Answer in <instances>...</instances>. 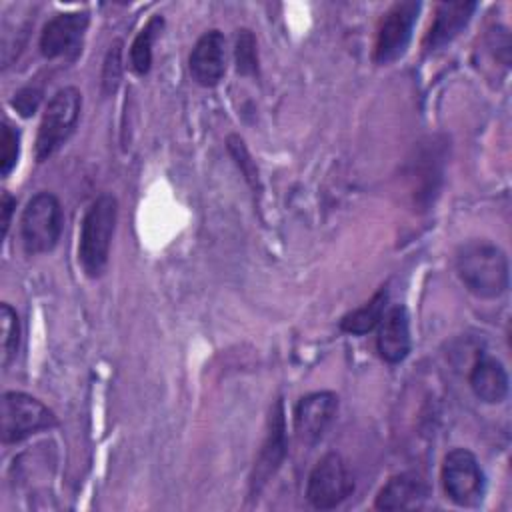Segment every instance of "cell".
Instances as JSON below:
<instances>
[{"label": "cell", "mask_w": 512, "mask_h": 512, "mask_svg": "<svg viewBox=\"0 0 512 512\" xmlns=\"http://www.w3.org/2000/svg\"><path fill=\"white\" fill-rule=\"evenodd\" d=\"M456 274L466 290L482 300L500 298L510 286L506 252L490 240H468L456 250Z\"/></svg>", "instance_id": "obj_1"}, {"label": "cell", "mask_w": 512, "mask_h": 512, "mask_svg": "<svg viewBox=\"0 0 512 512\" xmlns=\"http://www.w3.org/2000/svg\"><path fill=\"white\" fill-rule=\"evenodd\" d=\"M116 220L118 202L108 192L92 200L84 212L78 240V262L88 278H100L108 266Z\"/></svg>", "instance_id": "obj_2"}, {"label": "cell", "mask_w": 512, "mask_h": 512, "mask_svg": "<svg viewBox=\"0 0 512 512\" xmlns=\"http://www.w3.org/2000/svg\"><path fill=\"white\" fill-rule=\"evenodd\" d=\"M80 110L82 94L78 88L64 86L54 92L46 104L34 142V156L38 162L48 160L66 144V140L76 130Z\"/></svg>", "instance_id": "obj_3"}, {"label": "cell", "mask_w": 512, "mask_h": 512, "mask_svg": "<svg viewBox=\"0 0 512 512\" xmlns=\"http://www.w3.org/2000/svg\"><path fill=\"white\" fill-rule=\"evenodd\" d=\"M62 206L52 192L34 194L20 216V240L28 254L54 250L62 234Z\"/></svg>", "instance_id": "obj_4"}, {"label": "cell", "mask_w": 512, "mask_h": 512, "mask_svg": "<svg viewBox=\"0 0 512 512\" xmlns=\"http://www.w3.org/2000/svg\"><path fill=\"white\" fill-rule=\"evenodd\" d=\"M56 426L54 412L24 392H4L0 400V436L4 444H16L24 438Z\"/></svg>", "instance_id": "obj_5"}, {"label": "cell", "mask_w": 512, "mask_h": 512, "mask_svg": "<svg viewBox=\"0 0 512 512\" xmlns=\"http://www.w3.org/2000/svg\"><path fill=\"white\" fill-rule=\"evenodd\" d=\"M440 480L446 498L456 506L472 508L484 498L486 478L478 458L468 448H454L444 456Z\"/></svg>", "instance_id": "obj_6"}, {"label": "cell", "mask_w": 512, "mask_h": 512, "mask_svg": "<svg viewBox=\"0 0 512 512\" xmlns=\"http://www.w3.org/2000/svg\"><path fill=\"white\" fill-rule=\"evenodd\" d=\"M354 492V478L338 452L324 454L306 482V500L316 510H332Z\"/></svg>", "instance_id": "obj_7"}, {"label": "cell", "mask_w": 512, "mask_h": 512, "mask_svg": "<svg viewBox=\"0 0 512 512\" xmlns=\"http://www.w3.org/2000/svg\"><path fill=\"white\" fill-rule=\"evenodd\" d=\"M420 2L402 0L392 4L380 20L376 44H374V62L380 66L396 62L408 48L412 30L418 22Z\"/></svg>", "instance_id": "obj_8"}, {"label": "cell", "mask_w": 512, "mask_h": 512, "mask_svg": "<svg viewBox=\"0 0 512 512\" xmlns=\"http://www.w3.org/2000/svg\"><path fill=\"white\" fill-rule=\"evenodd\" d=\"M288 452V438H286V412L284 402L278 398L268 416V430L264 442L258 450L254 460L252 476H250V496L256 498L264 486L274 478L280 470Z\"/></svg>", "instance_id": "obj_9"}, {"label": "cell", "mask_w": 512, "mask_h": 512, "mask_svg": "<svg viewBox=\"0 0 512 512\" xmlns=\"http://www.w3.org/2000/svg\"><path fill=\"white\" fill-rule=\"evenodd\" d=\"M88 12H60L54 14L42 28L38 48L44 58L76 56L82 46L84 32L88 28Z\"/></svg>", "instance_id": "obj_10"}, {"label": "cell", "mask_w": 512, "mask_h": 512, "mask_svg": "<svg viewBox=\"0 0 512 512\" xmlns=\"http://www.w3.org/2000/svg\"><path fill=\"white\" fill-rule=\"evenodd\" d=\"M338 410V396L330 390L302 396L294 408V430L300 442L312 446L330 428Z\"/></svg>", "instance_id": "obj_11"}, {"label": "cell", "mask_w": 512, "mask_h": 512, "mask_svg": "<svg viewBox=\"0 0 512 512\" xmlns=\"http://www.w3.org/2000/svg\"><path fill=\"white\" fill-rule=\"evenodd\" d=\"M188 70L192 80L204 88H212L222 80L226 72V40L220 30H208L196 40L188 56Z\"/></svg>", "instance_id": "obj_12"}, {"label": "cell", "mask_w": 512, "mask_h": 512, "mask_svg": "<svg viewBox=\"0 0 512 512\" xmlns=\"http://www.w3.org/2000/svg\"><path fill=\"white\" fill-rule=\"evenodd\" d=\"M410 348V316L406 306L396 304L384 312L378 324L376 350L388 364H400L410 354Z\"/></svg>", "instance_id": "obj_13"}, {"label": "cell", "mask_w": 512, "mask_h": 512, "mask_svg": "<svg viewBox=\"0 0 512 512\" xmlns=\"http://www.w3.org/2000/svg\"><path fill=\"white\" fill-rule=\"evenodd\" d=\"M476 8V2H440L424 36L426 52H434L450 44L468 26Z\"/></svg>", "instance_id": "obj_14"}, {"label": "cell", "mask_w": 512, "mask_h": 512, "mask_svg": "<svg viewBox=\"0 0 512 512\" xmlns=\"http://www.w3.org/2000/svg\"><path fill=\"white\" fill-rule=\"evenodd\" d=\"M428 498L426 482L410 472L396 474L378 490L374 506L378 510H414L422 508Z\"/></svg>", "instance_id": "obj_15"}, {"label": "cell", "mask_w": 512, "mask_h": 512, "mask_svg": "<svg viewBox=\"0 0 512 512\" xmlns=\"http://www.w3.org/2000/svg\"><path fill=\"white\" fill-rule=\"evenodd\" d=\"M474 396L486 404H500L508 396V372L500 360L480 354L468 374Z\"/></svg>", "instance_id": "obj_16"}, {"label": "cell", "mask_w": 512, "mask_h": 512, "mask_svg": "<svg viewBox=\"0 0 512 512\" xmlns=\"http://www.w3.org/2000/svg\"><path fill=\"white\" fill-rule=\"evenodd\" d=\"M386 302H388V290L380 288L368 302L358 306L356 310L344 314L340 318V330L346 334L362 336L378 328L384 312H386Z\"/></svg>", "instance_id": "obj_17"}, {"label": "cell", "mask_w": 512, "mask_h": 512, "mask_svg": "<svg viewBox=\"0 0 512 512\" xmlns=\"http://www.w3.org/2000/svg\"><path fill=\"white\" fill-rule=\"evenodd\" d=\"M162 28H164V18L156 14V16H152L146 22V26L132 40L128 64H130L134 74L144 76V74L150 72V66H152V46H154V40L158 38V34L162 32Z\"/></svg>", "instance_id": "obj_18"}, {"label": "cell", "mask_w": 512, "mask_h": 512, "mask_svg": "<svg viewBox=\"0 0 512 512\" xmlns=\"http://www.w3.org/2000/svg\"><path fill=\"white\" fill-rule=\"evenodd\" d=\"M0 324H2V366L8 368L20 346V320L16 310L10 304L0 306Z\"/></svg>", "instance_id": "obj_19"}, {"label": "cell", "mask_w": 512, "mask_h": 512, "mask_svg": "<svg viewBox=\"0 0 512 512\" xmlns=\"http://www.w3.org/2000/svg\"><path fill=\"white\" fill-rule=\"evenodd\" d=\"M234 58H236V72L242 76H254L258 74V50H256V38L250 30H238L236 46H234Z\"/></svg>", "instance_id": "obj_20"}, {"label": "cell", "mask_w": 512, "mask_h": 512, "mask_svg": "<svg viewBox=\"0 0 512 512\" xmlns=\"http://www.w3.org/2000/svg\"><path fill=\"white\" fill-rule=\"evenodd\" d=\"M20 156V134L10 122H2L0 130V172L8 176Z\"/></svg>", "instance_id": "obj_21"}, {"label": "cell", "mask_w": 512, "mask_h": 512, "mask_svg": "<svg viewBox=\"0 0 512 512\" xmlns=\"http://www.w3.org/2000/svg\"><path fill=\"white\" fill-rule=\"evenodd\" d=\"M122 78V40H114L102 66V92L114 94Z\"/></svg>", "instance_id": "obj_22"}, {"label": "cell", "mask_w": 512, "mask_h": 512, "mask_svg": "<svg viewBox=\"0 0 512 512\" xmlns=\"http://www.w3.org/2000/svg\"><path fill=\"white\" fill-rule=\"evenodd\" d=\"M228 152L232 154L234 162H236L238 168L242 170L246 182H248L254 190H256V188L260 190L258 168H256V164H254V160H252V156H250V152H248V148L244 146V140H242L240 136H236V134L228 136Z\"/></svg>", "instance_id": "obj_23"}, {"label": "cell", "mask_w": 512, "mask_h": 512, "mask_svg": "<svg viewBox=\"0 0 512 512\" xmlns=\"http://www.w3.org/2000/svg\"><path fill=\"white\" fill-rule=\"evenodd\" d=\"M42 102V90L36 88V86H26V88H20L14 98H12V106L16 108V112L24 118L32 116L38 106Z\"/></svg>", "instance_id": "obj_24"}, {"label": "cell", "mask_w": 512, "mask_h": 512, "mask_svg": "<svg viewBox=\"0 0 512 512\" xmlns=\"http://www.w3.org/2000/svg\"><path fill=\"white\" fill-rule=\"evenodd\" d=\"M2 208H0V212H2V236H6L8 234V226H10V220H12V212H14V208H16V198L8 192V190H4V194H2V204H0Z\"/></svg>", "instance_id": "obj_25"}]
</instances>
